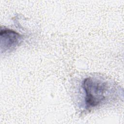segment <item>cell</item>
<instances>
[{
	"label": "cell",
	"mask_w": 124,
	"mask_h": 124,
	"mask_svg": "<svg viewBox=\"0 0 124 124\" xmlns=\"http://www.w3.org/2000/svg\"><path fill=\"white\" fill-rule=\"evenodd\" d=\"M0 46L1 50H12L21 42L23 36L9 29H1Z\"/></svg>",
	"instance_id": "2"
},
{
	"label": "cell",
	"mask_w": 124,
	"mask_h": 124,
	"mask_svg": "<svg viewBox=\"0 0 124 124\" xmlns=\"http://www.w3.org/2000/svg\"><path fill=\"white\" fill-rule=\"evenodd\" d=\"M82 87L85 92V102L87 108L102 104L112 93L113 89L109 83L100 78H86L83 81Z\"/></svg>",
	"instance_id": "1"
}]
</instances>
